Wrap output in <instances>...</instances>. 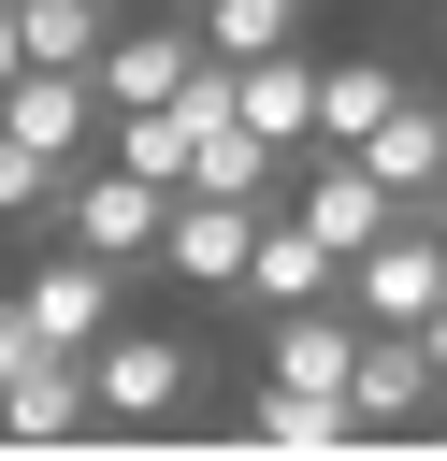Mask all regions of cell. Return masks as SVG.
<instances>
[{"label": "cell", "instance_id": "obj_1", "mask_svg": "<svg viewBox=\"0 0 447 461\" xmlns=\"http://www.w3.org/2000/svg\"><path fill=\"white\" fill-rule=\"evenodd\" d=\"M159 216H173V187H159V173H130V158L58 173V230H72L87 259H115V274H144V259H159Z\"/></svg>", "mask_w": 447, "mask_h": 461}, {"label": "cell", "instance_id": "obj_2", "mask_svg": "<svg viewBox=\"0 0 447 461\" xmlns=\"http://www.w3.org/2000/svg\"><path fill=\"white\" fill-rule=\"evenodd\" d=\"M187 375H202V346H187V331H130V317H101V331H87V403H101V418H173V403H187Z\"/></svg>", "mask_w": 447, "mask_h": 461}, {"label": "cell", "instance_id": "obj_3", "mask_svg": "<svg viewBox=\"0 0 447 461\" xmlns=\"http://www.w3.org/2000/svg\"><path fill=\"white\" fill-rule=\"evenodd\" d=\"M433 303H447V245H433V230H418V202H404V216H389V230L346 259V317H375V331H418Z\"/></svg>", "mask_w": 447, "mask_h": 461}, {"label": "cell", "instance_id": "obj_4", "mask_svg": "<svg viewBox=\"0 0 447 461\" xmlns=\"http://www.w3.org/2000/svg\"><path fill=\"white\" fill-rule=\"evenodd\" d=\"M288 216H303L332 259H360V245L404 216V187H375V158H360V144H303V187H288Z\"/></svg>", "mask_w": 447, "mask_h": 461}, {"label": "cell", "instance_id": "obj_5", "mask_svg": "<svg viewBox=\"0 0 447 461\" xmlns=\"http://www.w3.org/2000/svg\"><path fill=\"white\" fill-rule=\"evenodd\" d=\"M260 216H274V202H231V187H173V216H159V274H173V288H216V303H231V274H245Z\"/></svg>", "mask_w": 447, "mask_h": 461}, {"label": "cell", "instance_id": "obj_6", "mask_svg": "<svg viewBox=\"0 0 447 461\" xmlns=\"http://www.w3.org/2000/svg\"><path fill=\"white\" fill-rule=\"evenodd\" d=\"M187 58H202V29H187V14H115V29H101V58H87V86H101V115H130V101H173V86H187Z\"/></svg>", "mask_w": 447, "mask_h": 461}, {"label": "cell", "instance_id": "obj_7", "mask_svg": "<svg viewBox=\"0 0 447 461\" xmlns=\"http://www.w3.org/2000/svg\"><path fill=\"white\" fill-rule=\"evenodd\" d=\"M346 403H360V432H404V418H433V403H447V375H433V346H418V331H375V317H360Z\"/></svg>", "mask_w": 447, "mask_h": 461}, {"label": "cell", "instance_id": "obj_8", "mask_svg": "<svg viewBox=\"0 0 447 461\" xmlns=\"http://www.w3.org/2000/svg\"><path fill=\"white\" fill-rule=\"evenodd\" d=\"M0 130H29L43 158H87V144H101V86L58 72V58H14V72H0Z\"/></svg>", "mask_w": 447, "mask_h": 461}, {"label": "cell", "instance_id": "obj_9", "mask_svg": "<svg viewBox=\"0 0 447 461\" xmlns=\"http://www.w3.org/2000/svg\"><path fill=\"white\" fill-rule=\"evenodd\" d=\"M332 288H346V259L274 202V216H260V245H245V274H231V303H260V317H274V303H332Z\"/></svg>", "mask_w": 447, "mask_h": 461}, {"label": "cell", "instance_id": "obj_10", "mask_svg": "<svg viewBox=\"0 0 447 461\" xmlns=\"http://www.w3.org/2000/svg\"><path fill=\"white\" fill-rule=\"evenodd\" d=\"M115 288H130L115 259H87V245H58V259H29V288H14V303H29V331H43V346H87V331L115 317Z\"/></svg>", "mask_w": 447, "mask_h": 461}, {"label": "cell", "instance_id": "obj_11", "mask_svg": "<svg viewBox=\"0 0 447 461\" xmlns=\"http://www.w3.org/2000/svg\"><path fill=\"white\" fill-rule=\"evenodd\" d=\"M231 115H245L274 158H303V144H317V72H303L288 43H274V58H231Z\"/></svg>", "mask_w": 447, "mask_h": 461}, {"label": "cell", "instance_id": "obj_12", "mask_svg": "<svg viewBox=\"0 0 447 461\" xmlns=\"http://www.w3.org/2000/svg\"><path fill=\"white\" fill-rule=\"evenodd\" d=\"M101 403H87V346H43L29 331V360L0 375V432H87Z\"/></svg>", "mask_w": 447, "mask_h": 461}, {"label": "cell", "instance_id": "obj_13", "mask_svg": "<svg viewBox=\"0 0 447 461\" xmlns=\"http://www.w3.org/2000/svg\"><path fill=\"white\" fill-rule=\"evenodd\" d=\"M360 158H375V187H404V202H418V187L447 173V101H433V86H404V101L360 130Z\"/></svg>", "mask_w": 447, "mask_h": 461}, {"label": "cell", "instance_id": "obj_14", "mask_svg": "<svg viewBox=\"0 0 447 461\" xmlns=\"http://www.w3.org/2000/svg\"><path fill=\"white\" fill-rule=\"evenodd\" d=\"M115 14H130V0H14V43H29V58H58V72H87Z\"/></svg>", "mask_w": 447, "mask_h": 461}, {"label": "cell", "instance_id": "obj_15", "mask_svg": "<svg viewBox=\"0 0 447 461\" xmlns=\"http://www.w3.org/2000/svg\"><path fill=\"white\" fill-rule=\"evenodd\" d=\"M389 101H404V72H389V58H346V72H317V144H360Z\"/></svg>", "mask_w": 447, "mask_h": 461}, {"label": "cell", "instance_id": "obj_16", "mask_svg": "<svg viewBox=\"0 0 447 461\" xmlns=\"http://www.w3.org/2000/svg\"><path fill=\"white\" fill-rule=\"evenodd\" d=\"M173 14H187L216 58H274V43L303 29V0H173Z\"/></svg>", "mask_w": 447, "mask_h": 461}, {"label": "cell", "instance_id": "obj_17", "mask_svg": "<svg viewBox=\"0 0 447 461\" xmlns=\"http://www.w3.org/2000/svg\"><path fill=\"white\" fill-rule=\"evenodd\" d=\"M58 173H72V158H43L29 130H0V230H14V216L43 230V216H58Z\"/></svg>", "mask_w": 447, "mask_h": 461}, {"label": "cell", "instance_id": "obj_18", "mask_svg": "<svg viewBox=\"0 0 447 461\" xmlns=\"http://www.w3.org/2000/svg\"><path fill=\"white\" fill-rule=\"evenodd\" d=\"M14 360H29V303L0 288V375H14Z\"/></svg>", "mask_w": 447, "mask_h": 461}, {"label": "cell", "instance_id": "obj_19", "mask_svg": "<svg viewBox=\"0 0 447 461\" xmlns=\"http://www.w3.org/2000/svg\"><path fill=\"white\" fill-rule=\"evenodd\" d=\"M418 230H433V245H447V173H433V187H418Z\"/></svg>", "mask_w": 447, "mask_h": 461}, {"label": "cell", "instance_id": "obj_20", "mask_svg": "<svg viewBox=\"0 0 447 461\" xmlns=\"http://www.w3.org/2000/svg\"><path fill=\"white\" fill-rule=\"evenodd\" d=\"M418 346H433V375H447V303H433V317H418Z\"/></svg>", "mask_w": 447, "mask_h": 461}, {"label": "cell", "instance_id": "obj_21", "mask_svg": "<svg viewBox=\"0 0 447 461\" xmlns=\"http://www.w3.org/2000/svg\"><path fill=\"white\" fill-rule=\"evenodd\" d=\"M14 58H29V43H14V0H0V72H14Z\"/></svg>", "mask_w": 447, "mask_h": 461}]
</instances>
